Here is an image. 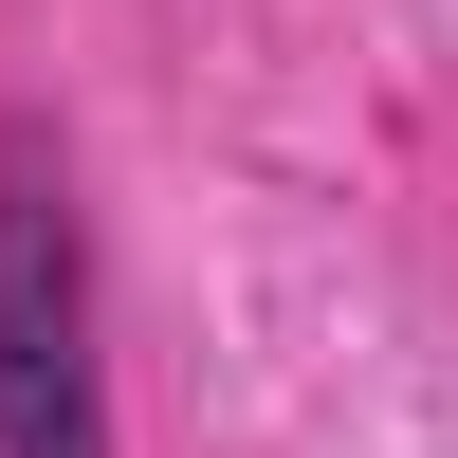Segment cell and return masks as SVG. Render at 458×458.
I'll return each mask as SVG.
<instances>
[{
    "label": "cell",
    "instance_id": "cell-1",
    "mask_svg": "<svg viewBox=\"0 0 458 458\" xmlns=\"http://www.w3.org/2000/svg\"><path fill=\"white\" fill-rule=\"evenodd\" d=\"M0 458H110L92 386V239L37 110H0Z\"/></svg>",
    "mask_w": 458,
    "mask_h": 458
}]
</instances>
